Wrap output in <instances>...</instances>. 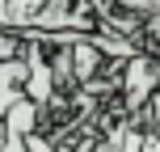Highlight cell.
<instances>
[{"mask_svg": "<svg viewBox=\"0 0 160 152\" xmlns=\"http://www.w3.org/2000/svg\"><path fill=\"white\" fill-rule=\"evenodd\" d=\"M25 64H30V72H25V85H21V93L30 97L34 106H47L51 97H55V76H51V64L38 55L34 47H25Z\"/></svg>", "mask_w": 160, "mask_h": 152, "instance_id": "cell-1", "label": "cell"}, {"mask_svg": "<svg viewBox=\"0 0 160 152\" xmlns=\"http://www.w3.org/2000/svg\"><path fill=\"white\" fill-rule=\"evenodd\" d=\"M25 72H30V64L21 59H0V118H4V110L21 97V85H25Z\"/></svg>", "mask_w": 160, "mask_h": 152, "instance_id": "cell-2", "label": "cell"}]
</instances>
